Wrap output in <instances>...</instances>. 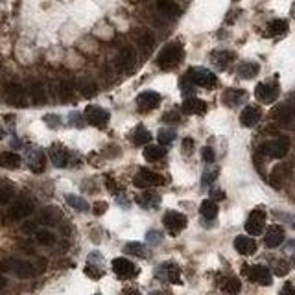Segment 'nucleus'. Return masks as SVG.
Masks as SVG:
<instances>
[{"label":"nucleus","instance_id":"nucleus-1","mask_svg":"<svg viewBox=\"0 0 295 295\" xmlns=\"http://www.w3.org/2000/svg\"><path fill=\"white\" fill-rule=\"evenodd\" d=\"M181 59H183V46L179 45V43H170V45H166L159 55H157V65L163 68V70H170V68H174L177 65L181 63Z\"/></svg>","mask_w":295,"mask_h":295},{"label":"nucleus","instance_id":"nucleus-2","mask_svg":"<svg viewBox=\"0 0 295 295\" xmlns=\"http://www.w3.org/2000/svg\"><path fill=\"white\" fill-rule=\"evenodd\" d=\"M290 149V140L286 137H279L271 142H266L260 146V153H264L267 157H273V159H284L286 153Z\"/></svg>","mask_w":295,"mask_h":295},{"label":"nucleus","instance_id":"nucleus-3","mask_svg":"<svg viewBox=\"0 0 295 295\" xmlns=\"http://www.w3.org/2000/svg\"><path fill=\"white\" fill-rule=\"evenodd\" d=\"M186 78L194 83V85H199V87H214L216 85V74H212L211 70L203 68V66H192L188 68Z\"/></svg>","mask_w":295,"mask_h":295},{"label":"nucleus","instance_id":"nucleus-4","mask_svg":"<svg viewBox=\"0 0 295 295\" xmlns=\"http://www.w3.org/2000/svg\"><path fill=\"white\" fill-rule=\"evenodd\" d=\"M164 181L166 179L161 174L151 172V170H148V168H142V170L135 175L133 184H135L137 188H151V186H161V184H164Z\"/></svg>","mask_w":295,"mask_h":295},{"label":"nucleus","instance_id":"nucleus-5","mask_svg":"<svg viewBox=\"0 0 295 295\" xmlns=\"http://www.w3.org/2000/svg\"><path fill=\"white\" fill-rule=\"evenodd\" d=\"M6 100H8L9 105L13 107H26V89L20 85V83L11 82L8 83L6 87Z\"/></svg>","mask_w":295,"mask_h":295},{"label":"nucleus","instance_id":"nucleus-6","mask_svg":"<svg viewBox=\"0 0 295 295\" xmlns=\"http://www.w3.org/2000/svg\"><path fill=\"white\" fill-rule=\"evenodd\" d=\"M2 269H8V271H11L18 279H30V277L35 275V269H33V266L30 262L17 260V258H11L6 264H2Z\"/></svg>","mask_w":295,"mask_h":295},{"label":"nucleus","instance_id":"nucleus-7","mask_svg":"<svg viewBox=\"0 0 295 295\" xmlns=\"http://www.w3.org/2000/svg\"><path fill=\"white\" fill-rule=\"evenodd\" d=\"M264 225H266V212L257 209L249 214L247 221H246V230L251 236H258L264 232Z\"/></svg>","mask_w":295,"mask_h":295},{"label":"nucleus","instance_id":"nucleus-8","mask_svg":"<svg viewBox=\"0 0 295 295\" xmlns=\"http://www.w3.org/2000/svg\"><path fill=\"white\" fill-rule=\"evenodd\" d=\"M163 221H164V227L172 234H177V232H181V230L186 227V223H188V220H186V216L184 214H181V212L177 211H170L164 214V218H163Z\"/></svg>","mask_w":295,"mask_h":295},{"label":"nucleus","instance_id":"nucleus-9","mask_svg":"<svg viewBox=\"0 0 295 295\" xmlns=\"http://www.w3.org/2000/svg\"><path fill=\"white\" fill-rule=\"evenodd\" d=\"M85 118L94 128H103L109 122V113L105 109H101V107H98V105H89L85 109Z\"/></svg>","mask_w":295,"mask_h":295},{"label":"nucleus","instance_id":"nucleus-10","mask_svg":"<svg viewBox=\"0 0 295 295\" xmlns=\"http://www.w3.org/2000/svg\"><path fill=\"white\" fill-rule=\"evenodd\" d=\"M255 96L262 103H273L279 98V87L275 83H258L255 89Z\"/></svg>","mask_w":295,"mask_h":295},{"label":"nucleus","instance_id":"nucleus-11","mask_svg":"<svg viewBox=\"0 0 295 295\" xmlns=\"http://www.w3.org/2000/svg\"><path fill=\"white\" fill-rule=\"evenodd\" d=\"M32 212H33V203L30 201V199H18V201H15L11 207H9L8 216L11 218V220L18 221V220L28 218Z\"/></svg>","mask_w":295,"mask_h":295},{"label":"nucleus","instance_id":"nucleus-12","mask_svg":"<svg viewBox=\"0 0 295 295\" xmlns=\"http://www.w3.org/2000/svg\"><path fill=\"white\" fill-rule=\"evenodd\" d=\"M246 273H247V277L253 282H258L262 286L271 284V271H269V267L262 266V264L251 266V269H246Z\"/></svg>","mask_w":295,"mask_h":295},{"label":"nucleus","instance_id":"nucleus-13","mask_svg":"<svg viewBox=\"0 0 295 295\" xmlns=\"http://www.w3.org/2000/svg\"><path fill=\"white\" fill-rule=\"evenodd\" d=\"M271 118H275L277 122H280V124H292L295 120V105L292 103H280V105H277L273 113H271Z\"/></svg>","mask_w":295,"mask_h":295},{"label":"nucleus","instance_id":"nucleus-14","mask_svg":"<svg viewBox=\"0 0 295 295\" xmlns=\"http://www.w3.org/2000/svg\"><path fill=\"white\" fill-rule=\"evenodd\" d=\"M286 232L280 225H269L266 229V236H264V244L266 247H279L282 242H284Z\"/></svg>","mask_w":295,"mask_h":295},{"label":"nucleus","instance_id":"nucleus-15","mask_svg":"<svg viewBox=\"0 0 295 295\" xmlns=\"http://www.w3.org/2000/svg\"><path fill=\"white\" fill-rule=\"evenodd\" d=\"M159 103H161V94L155 91H144L137 96V105L142 111L155 109Z\"/></svg>","mask_w":295,"mask_h":295},{"label":"nucleus","instance_id":"nucleus-16","mask_svg":"<svg viewBox=\"0 0 295 295\" xmlns=\"http://www.w3.org/2000/svg\"><path fill=\"white\" fill-rule=\"evenodd\" d=\"M113 269L118 277L129 279V277L137 275V267L133 266V262H129L128 258H115L113 260Z\"/></svg>","mask_w":295,"mask_h":295},{"label":"nucleus","instance_id":"nucleus-17","mask_svg":"<svg viewBox=\"0 0 295 295\" xmlns=\"http://www.w3.org/2000/svg\"><path fill=\"white\" fill-rule=\"evenodd\" d=\"M234 249L238 251L240 255L247 257V255H253L257 253V242L251 236H236L234 238Z\"/></svg>","mask_w":295,"mask_h":295},{"label":"nucleus","instance_id":"nucleus-18","mask_svg":"<svg viewBox=\"0 0 295 295\" xmlns=\"http://www.w3.org/2000/svg\"><path fill=\"white\" fill-rule=\"evenodd\" d=\"M262 116V113L258 109L257 105H247L246 109L242 111V115H240V122H242V126H246V128H253V126H257L258 120Z\"/></svg>","mask_w":295,"mask_h":295},{"label":"nucleus","instance_id":"nucleus-19","mask_svg":"<svg viewBox=\"0 0 295 295\" xmlns=\"http://www.w3.org/2000/svg\"><path fill=\"white\" fill-rule=\"evenodd\" d=\"M115 63H116V68L122 70V72H126L129 70L133 63H135V52L131 50V48H122L116 55V59H115Z\"/></svg>","mask_w":295,"mask_h":295},{"label":"nucleus","instance_id":"nucleus-20","mask_svg":"<svg viewBox=\"0 0 295 295\" xmlns=\"http://www.w3.org/2000/svg\"><path fill=\"white\" fill-rule=\"evenodd\" d=\"M207 111V103L199 98H186L183 101V113L186 115H203Z\"/></svg>","mask_w":295,"mask_h":295},{"label":"nucleus","instance_id":"nucleus-21","mask_svg":"<svg viewBox=\"0 0 295 295\" xmlns=\"http://www.w3.org/2000/svg\"><path fill=\"white\" fill-rule=\"evenodd\" d=\"M22 163V159L13 153V151H0V168H8V170H17Z\"/></svg>","mask_w":295,"mask_h":295},{"label":"nucleus","instance_id":"nucleus-22","mask_svg":"<svg viewBox=\"0 0 295 295\" xmlns=\"http://www.w3.org/2000/svg\"><path fill=\"white\" fill-rule=\"evenodd\" d=\"M50 159H52V163H54L57 168L66 166V163H68V151H66L63 146L54 144V146L50 148Z\"/></svg>","mask_w":295,"mask_h":295},{"label":"nucleus","instance_id":"nucleus-23","mask_svg":"<svg viewBox=\"0 0 295 295\" xmlns=\"http://www.w3.org/2000/svg\"><path fill=\"white\" fill-rule=\"evenodd\" d=\"M30 100L35 105H45L46 103V91L39 82H33L30 85Z\"/></svg>","mask_w":295,"mask_h":295},{"label":"nucleus","instance_id":"nucleus-24","mask_svg":"<svg viewBox=\"0 0 295 295\" xmlns=\"http://www.w3.org/2000/svg\"><path fill=\"white\" fill-rule=\"evenodd\" d=\"M137 203L140 207H144V209H157L159 203H161V197H159L157 194L144 192L140 194V196H137Z\"/></svg>","mask_w":295,"mask_h":295},{"label":"nucleus","instance_id":"nucleus-25","mask_svg":"<svg viewBox=\"0 0 295 295\" xmlns=\"http://www.w3.org/2000/svg\"><path fill=\"white\" fill-rule=\"evenodd\" d=\"M157 8H159L161 13H164L168 17H177L181 13V9H179V6L175 4L174 0H157Z\"/></svg>","mask_w":295,"mask_h":295},{"label":"nucleus","instance_id":"nucleus-26","mask_svg":"<svg viewBox=\"0 0 295 295\" xmlns=\"http://www.w3.org/2000/svg\"><path fill=\"white\" fill-rule=\"evenodd\" d=\"M258 70H260V66H258L257 63L246 61V63H242L238 66V76L240 78H244V80H253V78L258 74Z\"/></svg>","mask_w":295,"mask_h":295},{"label":"nucleus","instance_id":"nucleus-27","mask_svg":"<svg viewBox=\"0 0 295 295\" xmlns=\"http://www.w3.org/2000/svg\"><path fill=\"white\" fill-rule=\"evenodd\" d=\"M199 211H201L203 218L214 220V218L218 216V203L214 201V199H205V201L201 203V207H199Z\"/></svg>","mask_w":295,"mask_h":295},{"label":"nucleus","instance_id":"nucleus-28","mask_svg":"<svg viewBox=\"0 0 295 295\" xmlns=\"http://www.w3.org/2000/svg\"><path fill=\"white\" fill-rule=\"evenodd\" d=\"M163 271H164L166 279L172 282V284H181V273H179V267L172 264V262H168V264H163L161 267Z\"/></svg>","mask_w":295,"mask_h":295},{"label":"nucleus","instance_id":"nucleus-29","mask_svg":"<svg viewBox=\"0 0 295 295\" xmlns=\"http://www.w3.org/2000/svg\"><path fill=\"white\" fill-rule=\"evenodd\" d=\"M286 32H288V22H286L284 18H275L267 26V33L269 35H284Z\"/></svg>","mask_w":295,"mask_h":295},{"label":"nucleus","instance_id":"nucleus-30","mask_svg":"<svg viewBox=\"0 0 295 295\" xmlns=\"http://www.w3.org/2000/svg\"><path fill=\"white\" fill-rule=\"evenodd\" d=\"M30 168H32V172H35V174L45 170V155H43V151L35 149V151L30 155Z\"/></svg>","mask_w":295,"mask_h":295},{"label":"nucleus","instance_id":"nucleus-31","mask_svg":"<svg viewBox=\"0 0 295 295\" xmlns=\"http://www.w3.org/2000/svg\"><path fill=\"white\" fill-rule=\"evenodd\" d=\"M35 240L41 244V246H46V247H48V246H54L55 244V234L48 229H37Z\"/></svg>","mask_w":295,"mask_h":295},{"label":"nucleus","instance_id":"nucleus-32","mask_svg":"<svg viewBox=\"0 0 295 295\" xmlns=\"http://www.w3.org/2000/svg\"><path fill=\"white\" fill-rule=\"evenodd\" d=\"M65 199H66V203H68V207H72L74 211H78V212H87V211H89V203L85 201L83 197H80V196H74V194H70V196H66Z\"/></svg>","mask_w":295,"mask_h":295},{"label":"nucleus","instance_id":"nucleus-33","mask_svg":"<svg viewBox=\"0 0 295 295\" xmlns=\"http://www.w3.org/2000/svg\"><path fill=\"white\" fill-rule=\"evenodd\" d=\"M149 140H151V133H149L144 126H138V128L135 129V133H133V142H135L137 146H146Z\"/></svg>","mask_w":295,"mask_h":295},{"label":"nucleus","instance_id":"nucleus-34","mask_svg":"<svg viewBox=\"0 0 295 295\" xmlns=\"http://www.w3.org/2000/svg\"><path fill=\"white\" fill-rule=\"evenodd\" d=\"M164 155H166V149L163 146H148L146 149H144V159H146V161H151V163L161 161Z\"/></svg>","mask_w":295,"mask_h":295},{"label":"nucleus","instance_id":"nucleus-35","mask_svg":"<svg viewBox=\"0 0 295 295\" xmlns=\"http://www.w3.org/2000/svg\"><path fill=\"white\" fill-rule=\"evenodd\" d=\"M246 98V92L240 91V89H229V91L223 94V100L225 103H229V105H236L240 101Z\"/></svg>","mask_w":295,"mask_h":295},{"label":"nucleus","instance_id":"nucleus-36","mask_svg":"<svg viewBox=\"0 0 295 295\" xmlns=\"http://www.w3.org/2000/svg\"><path fill=\"white\" fill-rule=\"evenodd\" d=\"M232 59H234V54H232V52H225V50H221V52H216V54H214V63L218 65L220 68H225Z\"/></svg>","mask_w":295,"mask_h":295},{"label":"nucleus","instance_id":"nucleus-37","mask_svg":"<svg viewBox=\"0 0 295 295\" xmlns=\"http://www.w3.org/2000/svg\"><path fill=\"white\" fill-rule=\"evenodd\" d=\"M41 220L45 221V223L55 225V223H57V220H59V212L55 211L54 207H48V209H45V211H43V214H41Z\"/></svg>","mask_w":295,"mask_h":295},{"label":"nucleus","instance_id":"nucleus-38","mask_svg":"<svg viewBox=\"0 0 295 295\" xmlns=\"http://www.w3.org/2000/svg\"><path fill=\"white\" fill-rule=\"evenodd\" d=\"M153 43H155V39H153V35H151L149 32H142V33L138 35V45H140L142 50H146V52L153 48Z\"/></svg>","mask_w":295,"mask_h":295},{"label":"nucleus","instance_id":"nucleus-39","mask_svg":"<svg viewBox=\"0 0 295 295\" xmlns=\"http://www.w3.org/2000/svg\"><path fill=\"white\" fill-rule=\"evenodd\" d=\"M240 290H242V282H240V279H227L225 280V284H223V292H227V294H238Z\"/></svg>","mask_w":295,"mask_h":295},{"label":"nucleus","instance_id":"nucleus-40","mask_svg":"<svg viewBox=\"0 0 295 295\" xmlns=\"http://www.w3.org/2000/svg\"><path fill=\"white\" fill-rule=\"evenodd\" d=\"M126 253H129V255H137V257H146L144 246H142L140 242H129V244H126Z\"/></svg>","mask_w":295,"mask_h":295},{"label":"nucleus","instance_id":"nucleus-41","mask_svg":"<svg viewBox=\"0 0 295 295\" xmlns=\"http://www.w3.org/2000/svg\"><path fill=\"white\" fill-rule=\"evenodd\" d=\"M157 138H159L161 146H164V144H170V142H174L175 131H174V129H161V131H159V135H157Z\"/></svg>","mask_w":295,"mask_h":295},{"label":"nucleus","instance_id":"nucleus-42","mask_svg":"<svg viewBox=\"0 0 295 295\" xmlns=\"http://www.w3.org/2000/svg\"><path fill=\"white\" fill-rule=\"evenodd\" d=\"M80 92H82L85 98H91V96H94V94L98 92V87H96V83H92V82H83Z\"/></svg>","mask_w":295,"mask_h":295},{"label":"nucleus","instance_id":"nucleus-43","mask_svg":"<svg viewBox=\"0 0 295 295\" xmlns=\"http://www.w3.org/2000/svg\"><path fill=\"white\" fill-rule=\"evenodd\" d=\"M11 199H13V188L0 186V205H8Z\"/></svg>","mask_w":295,"mask_h":295},{"label":"nucleus","instance_id":"nucleus-44","mask_svg":"<svg viewBox=\"0 0 295 295\" xmlns=\"http://www.w3.org/2000/svg\"><path fill=\"white\" fill-rule=\"evenodd\" d=\"M288 271H290V266L286 264L284 260H279V262L275 264V275L286 277V275H288Z\"/></svg>","mask_w":295,"mask_h":295},{"label":"nucleus","instance_id":"nucleus-45","mask_svg":"<svg viewBox=\"0 0 295 295\" xmlns=\"http://www.w3.org/2000/svg\"><path fill=\"white\" fill-rule=\"evenodd\" d=\"M45 122L48 128H59V126H61V118H59L57 115H46Z\"/></svg>","mask_w":295,"mask_h":295},{"label":"nucleus","instance_id":"nucleus-46","mask_svg":"<svg viewBox=\"0 0 295 295\" xmlns=\"http://www.w3.org/2000/svg\"><path fill=\"white\" fill-rule=\"evenodd\" d=\"M59 92H61V98H63V100H68V98L72 96V87H70L68 83H61Z\"/></svg>","mask_w":295,"mask_h":295},{"label":"nucleus","instance_id":"nucleus-47","mask_svg":"<svg viewBox=\"0 0 295 295\" xmlns=\"http://www.w3.org/2000/svg\"><path fill=\"white\" fill-rule=\"evenodd\" d=\"M166 124H177L179 122V115L175 113V111H170V113H164V116H163Z\"/></svg>","mask_w":295,"mask_h":295},{"label":"nucleus","instance_id":"nucleus-48","mask_svg":"<svg viewBox=\"0 0 295 295\" xmlns=\"http://www.w3.org/2000/svg\"><path fill=\"white\" fill-rule=\"evenodd\" d=\"M105 211H107V203H105V201L94 203V207H92V212H94L96 216H101V214H103Z\"/></svg>","mask_w":295,"mask_h":295},{"label":"nucleus","instance_id":"nucleus-49","mask_svg":"<svg viewBox=\"0 0 295 295\" xmlns=\"http://www.w3.org/2000/svg\"><path fill=\"white\" fill-rule=\"evenodd\" d=\"M203 161H205V163H214V151H212V148L209 146L203 148Z\"/></svg>","mask_w":295,"mask_h":295},{"label":"nucleus","instance_id":"nucleus-50","mask_svg":"<svg viewBox=\"0 0 295 295\" xmlns=\"http://www.w3.org/2000/svg\"><path fill=\"white\" fill-rule=\"evenodd\" d=\"M105 186L109 188V192L118 194V186H116V183H115V179H113L111 175H107V177H105Z\"/></svg>","mask_w":295,"mask_h":295},{"label":"nucleus","instance_id":"nucleus-51","mask_svg":"<svg viewBox=\"0 0 295 295\" xmlns=\"http://www.w3.org/2000/svg\"><path fill=\"white\" fill-rule=\"evenodd\" d=\"M216 175H218V170H212V172H205V174H203V184L212 183V181L216 179Z\"/></svg>","mask_w":295,"mask_h":295},{"label":"nucleus","instance_id":"nucleus-52","mask_svg":"<svg viewBox=\"0 0 295 295\" xmlns=\"http://www.w3.org/2000/svg\"><path fill=\"white\" fill-rule=\"evenodd\" d=\"M212 199H214V201H221V199H225V192L220 190V188L212 190Z\"/></svg>","mask_w":295,"mask_h":295},{"label":"nucleus","instance_id":"nucleus-53","mask_svg":"<svg viewBox=\"0 0 295 295\" xmlns=\"http://www.w3.org/2000/svg\"><path fill=\"white\" fill-rule=\"evenodd\" d=\"M148 242L159 244V242H161V234H159L157 230H151V232H148Z\"/></svg>","mask_w":295,"mask_h":295},{"label":"nucleus","instance_id":"nucleus-54","mask_svg":"<svg viewBox=\"0 0 295 295\" xmlns=\"http://www.w3.org/2000/svg\"><path fill=\"white\" fill-rule=\"evenodd\" d=\"M183 148H184V151H186V153H190V151H192V148H194V140H192V138H184V140H183Z\"/></svg>","mask_w":295,"mask_h":295},{"label":"nucleus","instance_id":"nucleus-55","mask_svg":"<svg viewBox=\"0 0 295 295\" xmlns=\"http://www.w3.org/2000/svg\"><path fill=\"white\" fill-rule=\"evenodd\" d=\"M4 286H6V279H4V277L0 275V292L4 290Z\"/></svg>","mask_w":295,"mask_h":295},{"label":"nucleus","instance_id":"nucleus-56","mask_svg":"<svg viewBox=\"0 0 295 295\" xmlns=\"http://www.w3.org/2000/svg\"><path fill=\"white\" fill-rule=\"evenodd\" d=\"M0 138H4V128L0 126Z\"/></svg>","mask_w":295,"mask_h":295},{"label":"nucleus","instance_id":"nucleus-57","mask_svg":"<svg viewBox=\"0 0 295 295\" xmlns=\"http://www.w3.org/2000/svg\"><path fill=\"white\" fill-rule=\"evenodd\" d=\"M294 266H295V258H294Z\"/></svg>","mask_w":295,"mask_h":295},{"label":"nucleus","instance_id":"nucleus-58","mask_svg":"<svg viewBox=\"0 0 295 295\" xmlns=\"http://www.w3.org/2000/svg\"><path fill=\"white\" fill-rule=\"evenodd\" d=\"M234 2H238V0H234Z\"/></svg>","mask_w":295,"mask_h":295}]
</instances>
